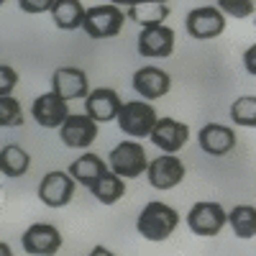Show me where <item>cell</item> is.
<instances>
[{
  "label": "cell",
  "mask_w": 256,
  "mask_h": 256,
  "mask_svg": "<svg viewBox=\"0 0 256 256\" xmlns=\"http://www.w3.org/2000/svg\"><path fill=\"white\" fill-rule=\"evenodd\" d=\"M180 226V212L166 205V202H146L144 210L138 212V220H136V230L146 241H166Z\"/></svg>",
  "instance_id": "6da1fadb"
},
{
  "label": "cell",
  "mask_w": 256,
  "mask_h": 256,
  "mask_svg": "<svg viewBox=\"0 0 256 256\" xmlns=\"http://www.w3.org/2000/svg\"><path fill=\"white\" fill-rule=\"evenodd\" d=\"M123 24H126V13L113 3L88 8L82 18V28L90 38H113L123 31Z\"/></svg>",
  "instance_id": "7a4b0ae2"
},
{
  "label": "cell",
  "mask_w": 256,
  "mask_h": 256,
  "mask_svg": "<svg viewBox=\"0 0 256 256\" xmlns=\"http://www.w3.org/2000/svg\"><path fill=\"white\" fill-rule=\"evenodd\" d=\"M146 164H148V159H146V152L138 141H120L108 156L110 172H116L123 180L141 177L146 172Z\"/></svg>",
  "instance_id": "3957f363"
},
{
  "label": "cell",
  "mask_w": 256,
  "mask_h": 256,
  "mask_svg": "<svg viewBox=\"0 0 256 256\" xmlns=\"http://www.w3.org/2000/svg\"><path fill=\"white\" fill-rule=\"evenodd\" d=\"M116 118H118V126L126 136L144 138V136L152 134V128H154L159 116H156L152 102H138L136 100V102H123Z\"/></svg>",
  "instance_id": "277c9868"
},
{
  "label": "cell",
  "mask_w": 256,
  "mask_h": 256,
  "mask_svg": "<svg viewBox=\"0 0 256 256\" xmlns=\"http://www.w3.org/2000/svg\"><path fill=\"white\" fill-rule=\"evenodd\" d=\"M184 28L192 38H198V41L218 38L226 31V16L216 6H202V8H195V10L187 13Z\"/></svg>",
  "instance_id": "5b68a950"
},
{
  "label": "cell",
  "mask_w": 256,
  "mask_h": 256,
  "mask_svg": "<svg viewBox=\"0 0 256 256\" xmlns=\"http://www.w3.org/2000/svg\"><path fill=\"white\" fill-rule=\"evenodd\" d=\"M74 187H77V182L70 177V172L54 169V172H46L44 177H41L36 192H38V200L46 208H64V205L72 202Z\"/></svg>",
  "instance_id": "8992f818"
},
{
  "label": "cell",
  "mask_w": 256,
  "mask_h": 256,
  "mask_svg": "<svg viewBox=\"0 0 256 256\" xmlns=\"http://www.w3.org/2000/svg\"><path fill=\"white\" fill-rule=\"evenodd\" d=\"M187 226L200 238L218 236L226 226V210L218 202H195L187 212Z\"/></svg>",
  "instance_id": "52a82bcc"
},
{
  "label": "cell",
  "mask_w": 256,
  "mask_h": 256,
  "mask_svg": "<svg viewBox=\"0 0 256 256\" xmlns=\"http://www.w3.org/2000/svg\"><path fill=\"white\" fill-rule=\"evenodd\" d=\"M59 138L70 148H88L98 138V123L88 113H70L59 126Z\"/></svg>",
  "instance_id": "ba28073f"
},
{
  "label": "cell",
  "mask_w": 256,
  "mask_h": 256,
  "mask_svg": "<svg viewBox=\"0 0 256 256\" xmlns=\"http://www.w3.org/2000/svg\"><path fill=\"white\" fill-rule=\"evenodd\" d=\"M184 164L180 156L174 154H164V156H156L154 162L146 164V177H148V184L154 190H172L177 184H182L184 180Z\"/></svg>",
  "instance_id": "9c48e42d"
},
{
  "label": "cell",
  "mask_w": 256,
  "mask_h": 256,
  "mask_svg": "<svg viewBox=\"0 0 256 256\" xmlns=\"http://www.w3.org/2000/svg\"><path fill=\"white\" fill-rule=\"evenodd\" d=\"M138 54L146 59H166L174 52V31L166 24L159 26H146L138 34Z\"/></svg>",
  "instance_id": "30bf717a"
},
{
  "label": "cell",
  "mask_w": 256,
  "mask_h": 256,
  "mask_svg": "<svg viewBox=\"0 0 256 256\" xmlns=\"http://www.w3.org/2000/svg\"><path fill=\"white\" fill-rule=\"evenodd\" d=\"M148 138H152V144L156 148H162L164 154H177L180 148L187 144L190 138V128L187 123L177 120V118H156L152 134H148Z\"/></svg>",
  "instance_id": "8fae6325"
},
{
  "label": "cell",
  "mask_w": 256,
  "mask_h": 256,
  "mask_svg": "<svg viewBox=\"0 0 256 256\" xmlns=\"http://www.w3.org/2000/svg\"><path fill=\"white\" fill-rule=\"evenodd\" d=\"M20 246L31 256H52L62 248V233L52 223H34L20 236Z\"/></svg>",
  "instance_id": "7c38bea8"
},
{
  "label": "cell",
  "mask_w": 256,
  "mask_h": 256,
  "mask_svg": "<svg viewBox=\"0 0 256 256\" xmlns=\"http://www.w3.org/2000/svg\"><path fill=\"white\" fill-rule=\"evenodd\" d=\"M131 84H134V90L144 100H159V98H164L169 90H172V77H169V72H164L162 67L146 64V67L134 72Z\"/></svg>",
  "instance_id": "4fadbf2b"
},
{
  "label": "cell",
  "mask_w": 256,
  "mask_h": 256,
  "mask_svg": "<svg viewBox=\"0 0 256 256\" xmlns=\"http://www.w3.org/2000/svg\"><path fill=\"white\" fill-rule=\"evenodd\" d=\"M52 92H56L62 100H80L90 92L88 72L80 67H59L52 74Z\"/></svg>",
  "instance_id": "5bb4252c"
},
{
  "label": "cell",
  "mask_w": 256,
  "mask_h": 256,
  "mask_svg": "<svg viewBox=\"0 0 256 256\" xmlns=\"http://www.w3.org/2000/svg\"><path fill=\"white\" fill-rule=\"evenodd\" d=\"M198 144L210 156H226L236 148V131L230 126L220 123H205L198 134Z\"/></svg>",
  "instance_id": "9a60e30c"
},
{
  "label": "cell",
  "mask_w": 256,
  "mask_h": 256,
  "mask_svg": "<svg viewBox=\"0 0 256 256\" xmlns=\"http://www.w3.org/2000/svg\"><path fill=\"white\" fill-rule=\"evenodd\" d=\"M120 105H123V100L118 98V92L113 88H98L84 95V110H88V116L95 123L113 120L120 110Z\"/></svg>",
  "instance_id": "2e32d148"
},
{
  "label": "cell",
  "mask_w": 256,
  "mask_h": 256,
  "mask_svg": "<svg viewBox=\"0 0 256 256\" xmlns=\"http://www.w3.org/2000/svg\"><path fill=\"white\" fill-rule=\"evenodd\" d=\"M31 113H34V120L44 128H59L64 123V118L70 116V105L67 100H62L56 92H44L38 95L31 105Z\"/></svg>",
  "instance_id": "e0dca14e"
},
{
  "label": "cell",
  "mask_w": 256,
  "mask_h": 256,
  "mask_svg": "<svg viewBox=\"0 0 256 256\" xmlns=\"http://www.w3.org/2000/svg\"><path fill=\"white\" fill-rule=\"evenodd\" d=\"M169 18V6L166 3H154V0H138L136 6H128L126 20H134L136 26H159Z\"/></svg>",
  "instance_id": "ac0fdd59"
},
{
  "label": "cell",
  "mask_w": 256,
  "mask_h": 256,
  "mask_svg": "<svg viewBox=\"0 0 256 256\" xmlns=\"http://www.w3.org/2000/svg\"><path fill=\"white\" fill-rule=\"evenodd\" d=\"M31 169V154L18 144H6L0 148V174H6L10 180L24 177Z\"/></svg>",
  "instance_id": "d6986e66"
},
{
  "label": "cell",
  "mask_w": 256,
  "mask_h": 256,
  "mask_svg": "<svg viewBox=\"0 0 256 256\" xmlns=\"http://www.w3.org/2000/svg\"><path fill=\"white\" fill-rule=\"evenodd\" d=\"M92 192V198L102 205H116L123 195H126V182L123 177H118L116 172H110V169H105V172L88 187Z\"/></svg>",
  "instance_id": "ffe728a7"
},
{
  "label": "cell",
  "mask_w": 256,
  "mask_h": 256,
  "mask_svg": "<svg viewBox=\"0 0 256 256\" xmlns=\"http://www.w3.org/2000/svg\"><path fill=\"white\" fill-rule=\"evenodd\" d=\"M105 169H108V164H105L98 154H92V152H84L82 156H77L72 164H70V177L77 182V184H84V187H90Z\"/></svg>",
  "instance_id": "44dd1931"
},
{
  "label": "cell",
  "mask_w": 256,
  "mask_h": 256,
  "mask_svg": "<svg viewBox=\"0 0 256 256\" xmlns=\"http://www.w3.org/2000/svg\"><path fill=\"white\" fill-rule=\"evenodd\" d=\"M52 20L54 26L62 28V31H74V28H82V18H84V8L80 0H54L52 8Z\"/></svg>",
  "instance_id": "7402d4cb"
},
{
  "label": "cell",
  "mask_w": 256,
  "mask_h": 256,
  "mask_svg": "<svg viewBox=\"0 0 256 256\" xmlns=\"http://www.w3.org/2000/svg\"><path fill=\"white\" fill-rule=\"evenodd\" d=\"M226 223L244 241H251L256 236V210L251 205H236L230 212H226Z\"/></svg>",
  "instance_id": "603a6c76"
},
{
  "label": "cell",
  "mask_w": 256,
  "mask_h": 256,
  "mask_svg": "<svg viewBox=\"0 0 256 256\" xmlns=\"http://www.w3.org/2000/svg\"><path fill=\"white\" fill-rule=\"evenodd\" d=\"M230 120L236 126H246L254 128L256 126V98L254 95H244L230 105Z\"/></svg>",
  "instance_id": "cb8c5ba5"
},
{
  "label": "cell",
  "mask_w": 256,
  "mask_h": 256,
  "mask_svg": "<svg viewBox=\"0 0 256 256\" xmlns=\"http://www.w3.org/2000/svg\"><path fill=\"white\" fill-rule=\"evenodd\" d=\"M24 126V110L13 95H0V128Z\"/></svg>",
  "instance_id": "d4e9b609"
},
{
  "label": "cell",
  "mask_w": 256,
  "mask_h": 256,
  "mask_svg": "<svg viewBox=\"0 0 256 256\" xmlns=\"http://www.w3.org/2000/svg\"><path fill=\"white\" fill-rule=\"evenodd\" d=\"M216 8L230 18H248L254 13V0H216Z\"/></svg>",
  "instance_id": "484cf974"
},
{
  "label": "cell",
  "mask_w": 256,
  "mask_h": 256,
  "mask_svg": "<svg viewBox=\"0 0 256 256\" xmlns=\"http://www.w3.org/2000/svg\"><path fill=\"white\" fill-rule=\"evenodd\" d=\"M18 84V72L8 64H0V95H13Z\"/></svg>",
  "instance_id": "4316f807"
},
{
  "label": "cell",
  "mask_w": 256,
  "mask_h": 256,
  "mask_svg": "<svg viewBox=\"0 0 256 256\" xmlns=\"http://www.w3.org/2000/svg\"><path fill=\"white\" fill-rule=\"evenodd\" d=\"M54 0H18V6L24 13H31V16H41V13H49Z\"/></svg>",
  "instance_id": "83f0119b"
},
{
  "label": "cell",
  "mask_w": 256,
  "mask_h": 256,
  "mask_svg": "<svg viewBox=\"0 0 256 256\" xmlns=\"http://www.w3.org/2000/svg\"><path fill=\"white\" fill-rule=\"evenodd\" d=\"M244 64H246L248 74H256V46H248V49H246V54H244Z\"/></svg>",
  "instance_id": "f1b7e54d"
},
{
  "label": "cell",
  "mask_w": 256,
  "mask_h": 256,
  "mask_svg": "<svg viewBox=\"0 0 256 256\" xmlns=\"http://www.w3.org/2000/svg\"><path fill=\"white\" fill-rule=\"evenodd\" d=\"M110 3L120 8V6H136V3H138V0H110Z\"/></svg>",
  "instance_id": "f546056e"
},
{
  "label": "cell",
  "mask_w": 256,
  "mask_h": 256,
  "mask_svg": "<svg viewBox=\"0 0 256 256\" xmlns=\"http://www.w3.org/2000/svg\"><path fill=\"white\" fill-rule=\"evenodd\" d=\"M92 256H110V251L102 248V246H98V248H92Z\"/></svg>",
  "instance_id": "4dcf8cb0"
},
{
  "label": "cell",
  "mask_w": 256,
  "mask_h": 256,
  "mask_svg": "<svg viewBox=\"0 0 256 256\" xmlns=\"http://www.w3.org/2000/svg\"><path fill=\"white\" fill-rule=\"evenodd\" d=\"M10 254H13V251H10V246L0 241V256H10Z\"/></svg>",
  "instance_id": "1f68e13d"
},
{
  "label": "cell",
  "mask_w": 256,
  "mask_h": 256,
  "mask_svg": "<svg viewBox=\"0 0 256 256\" xmlns=\"http://www.w3.org/2000/svg\"><path fill=\"white\" fill-rule=\"evenodd\" d=\"M6 3H8V0H0V6H6Z\"/></svg>",
  "instance_id": "d6a6232c"
},
{
  "label": "cell",
  "mask_w": 256,
  "mask_h": 256,
  "mask_svg": "<svg viewBox=\"0 0 256 256\" xmlns=\"http://www.w3.org/2000/svg\"><path fill=\"white\" fill-rule=\"evenodd\" d=\"M154 3H166V0H154Z\"/></svg>",
  "instance_id": "836d02e7"
}]
</instances>
